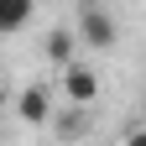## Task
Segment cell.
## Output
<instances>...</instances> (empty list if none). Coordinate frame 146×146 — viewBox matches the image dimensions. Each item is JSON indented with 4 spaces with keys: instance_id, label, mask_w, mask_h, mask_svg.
<instances>
[{
    "instance_id": "6da1fadb",
    "label": "cell",
    "mask_w": 146,
    "mask_h": 146,
    "mask_svg": "<svg viewBox=\"0 0 146 146\" xmlns=\"http://www.w3.org/2000/svg\"><path fill=\"white\" fill-rule=\"evenodd\" d=\"M73 36H78V47H94V52H110L120 42V21L110 16L104 5L94 0H84V5H73Z\"/></svg>"
},
{
    "instance_id": "7a4b0ae2",
    "label": "cell",
    "mask_w": 146,
    "mask_h": 146,
    "mask_svg": "<svg viewBox=\"0 0 146 146\" xmlns=\"http://www.w3.org/2000/svg\"><path fill=\"white\" fill-rule=\"evenodd\" d=\"M63 94H68V104H73V110L94 104V99H99V73H94V68H84V63L63 68Z\"/></svg>"
},
{
    "instance_id": "3957f363",
    "label": "cell",
    "mask_w": 146,
    "mask_h": 146,
    "mask_svg": "<svg viewBox=\"0 0 146 146\" xmlns=\"http://www.w3.org/2000/svg\"><path fill=\"white\" fill-rule=\"evenodd\" d=\"M16 115H21L26 125H52V99L42 84H26L21 94H16Z\"/></svg>"
},
{
    "instance_id": "277c9868",
    "label": "cell",
    "mask_w": 146,
    "mask_h": 146,
    "mask_svg": "<svg viewBox=\"0 0 146 146\" xmlns=\"http://www.w3.org/2000/svg\"><path fill=\"white\" fill-rule=\"evenodd\" d=\"M42 52H47L52 68H73L78 63V36H73V26H52L47 42H42Z\"/></svg>"
},
{
    "instance_id": "5b68a950",
    "label": "cell",
    "mask_w": 146,
    "mask_h": 146,
    "mask_svg": "<svg viewBox=\"0 0 146 146\" xmlns=\"http://www.w3.org/2000/svg\"><path fill=\"white\" fill-rule=\"evenodd\" d=\"M36 21V5L31 0H0V36H16Z\"/></svg>"
},
{
    "instance_id": "8992f818",
    "label": "cell",
    "mask_w": 146,
    "mask_h": 146,
    "mask_svg": "<svg viewBox=\"0 0 146 146\" xmlns=\"http://www.w3.org/2000/svg\"><path fill=\"white\" fill-rule=\"evenodd\" d=\"M52 136H58V141H84L89 136V115H84V110H58V115H52Z\"/></svg>"
},
{
    "instance_id": "52a82bcc",
    "label": "cell",
    "mask_w": 146,
    "mask_h": 146,
    "mask_svg": "<svg viewBox=\"0 0 146 146\" xmlns=\"http://www.w3.org/2000/svg\"><path fill=\"white\" fill-rule=\"evenodd\" d=\"M125 146H146V125H136V131L125 136Z\"/></svg>"
},
{
    "instance_id": "ba28073f",
    "label": "cell",
    "mask_w": 146,
    "mask_h": 146,
    "mask_svg": "<svg viewBox=\"0 0 146 146\" xmlns=\"http://www.w3.org/2000/svg\"><path fill=\"white\" fill-rule=\"evenodd\" d=\"M0 73H5V63H0Z\"/></svg>"
}]
</instances>
